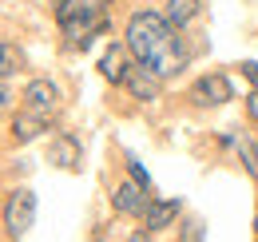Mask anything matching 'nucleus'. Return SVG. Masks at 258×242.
Listing matches in <instances>:
<instances>
[{"label":"nucleus","instance_id":"1","mask_svg":"<svg viewBox=\"0 0 258 242\" xmlns=\"http://www.w3.org/2000/svg\"><path fill=\"white\" fill-rule=\"evenodd\" d=\"M127 48H131V60L139 68H147L151 76H179L183 64H187V44L179 28L159 16V12H135L127 20Z\"/></svg>","mask_w":258,"mask_h":242},{"label":"nucleus","instance_id":"2","mask_svg":"<svg viewBox=\"0 0 258 242\" xmlns=\"http://www.w3.org/2000/svg\"><path fill=\"white\" fill-rule=\"evenodd\" d=\"M32 218H36V195L28 191V187L12 191V195H8V203H4V226H8V234H12V238L28 234Z\"/></svg>","mask_w":258,"mask_h":242},{"label":"nucleus","instance_id":"3","mask_svg":"<svg viewBox=\"0 0 258 242\" xmlns=\"http://www.w3.org/2000/svg\"><path fill=\"white\" fill-rule=\"evenodd\" d=\"M20 111H28V115H36V119H52L56 111H60V91H56V84H48V80H32L28 88H24V107Z\"/></svg>","mask_w":258,"mask_h":242},{"label":"nucleus","instance_id":"4","mask_svg":"<svg viewBox=\"0 0 258 242\" xmlns=\"http://www.w3.org/2000/svg\"><path fill=\"white\" fill-rule=\"evenodd\" d=\"M111 207H115L119 214H147V207H151L147 187H139L135 179L119 183V187H115V195H111Z\"/></svg>","mask_w":258,"mask_h":242},{"label":"nucleus","instance_id":"5","mask_svg":"<svg viewBox=\"0 0 258 242\" xmlns=\"http://www.w3.org/2000/svg\"><path fill=\"white\" fill-rule=\"evenodd\" d=\"M191 95H195V103H203V107H219V103L230 99V80L219 76V72H211V76H203V80L195 84Z\"/></svg>","mask_w":258,"mask_h":242},{"label":"nucleus","instance_id":"6","mask_svg":"<svg viewBox=\"0 0 258 242\" xmlns=\"http://www.w3.org/2000/svg\"><path fill=\"white\" fill-rule=\"evenodd\" d=\"M127 44H111L103 56H99V72H103V80L107 84H127L131 68H127Z\"/></svg>","mask_w":258,"mask_h":242},{"label":"nucleus","instance_id":"7","mask_svg":"<svg viewBox=\"0 0 258 242\" xmlns=\"http://www.w3.org/2000/svg\"><path fill=\"white\" fill-rule=\"evenodd\" d=\"M127 88H131L135 99H155V95H159V76H151L147 68H135L127 76Z\"/></svg>","mask_w":258,"mask_h":242},{"label":"nucleus","instance_id":"8","mask_svg":"<svg viewBox=\"0 0 258 242\" xmlns=\"http://www.w3.org/2000/svg\"><path fill=\"white\" fill-rule=\"evenodd\" d=\"M175 214H179V203H151L147 214H143V222H147V230H163V226H171L175 222Z\"/></svg>","mask_w":258,"mask_h":242},{"label":"nucleus","instance_id":"9","mask_svg":"<svg viewBox=\"0 0 258 242\" xmlns=\"http://www.w3.org/2000/svg\"><path fill=\"white\" fill-rule=\"evenodd\" d=\"M44 127H48L44 119H36V115H28V111H20V115H16V123H12V139H16V143H32Z\"/></svg>","mask_w":258,"mask_h":242},{"label":"nucleus","instance_id":"10","mask_svg":"<svg viewBox=\"0 0 258 242\" xmlns=\"http://www.w3.org/2000/svg\"><path fill=\"white\" fill-rule=\"evenodd\" d=\"M195 16H199V0H167V20H171L175 28L191 24Z\"/></svg>","mask_w":258,"mask_h":242},{"label":"nucleus","instance_id":"11","mask_svg":"<svg viewBox=\"0 0 258 242\" xmlns=\"http://www.w3.org/2000/svg\"><path fill=\"white\" fill-rule=\"evenodd\" d=\"M52 159H56L60 167H68V171H76V167H80V147H76L72 139H56V147H52Z\"/></svg>","mask_w":258,"mask_h":242},{"label":"nucleus","instance_id":"12","mask_svg":"<svg viewBox=\"0 0 258 242\" xmlns=\"http://www.w3.org/2000/svg\"><path fill=\"white\" fill-rule=\"evenodd\" d=\"M16 68H20V52H16L12 44H4V40H0V80H8Z\"/></svg>","mask_w":258,"mask_h":242},{"label":"nucleus","instance_id":"13","mask_svg":"<svg viewBox=\"0 0 258 242\" xmlns=\"http://www.w3.org/2000/svg\"><path fill=\"white\" fill-rule=\"evenodd\" d=\"M234 147H238V155H242V163H246V171H250V175L258 179V151L250 147V143H246V139H238Z\"/></svg>","mask_w":258,"mask_h":242},{"label":"nucleus","instance_id":"14","mask_svg":"<svg viewBox=\"0 0 258 242\" xmlns=\"http://www.w3.org/2000/svg\"><path fill=\"white\" fill-rule=\"evenodd\" d=\"M127 167H131V179L139 183V187H151V179H147V171H143V163H135V159H127Z\"/></svg>","mask_w":258,"mask_h":242},{"label":"nucleus","instance_id":"15","mask_svg":"<svg viewBox=\"0 0 258 242\" xmlns=\"http://www.w3.org/2000/svg\"><path fill=\"white\" fill-rule=\"evenodd\" d=\"M246 111H250V119L258 123V91H250V99H246Z\"/></svg>","mask_w":258,"mask_h":242},{"label":"nucleus","instance_id":"16","mask_svg":"<svg viewBox=\"0 0 258 242\" xmlns=\"http://www.w3.org/2000/svg\"><path fill=\"white\" fill-rule=\"evenodd\" d=\"M8 103H12V95H8V88H4V84H0V115H4V111H8Z\"/></svg>","mask_w":258,"mask_h":242},{"label":"nucleus","instance_id":"17","mask_svg":"<svg viewBox=\"0 0 258 242\" xmlns=\"http://www.w3.org/2000/svg\"><path fill=\"white\" fill-rule=\"evenodd\" d=\"M242 72H246V76H250V80L258 84V64H242Z\"/></svg>","mask_w":258,"mask_h":242},{"label":"nucleus","instance_id":"18","mask_svg":"<svg viewBox=\"0 0 258 242\" xmlns=\"http://www.w3.org/2000/svg\"><path fill=\"white\" fill-rule=\"evenodd\" d=\"M254 226H258V218H254Z\"/></svg>","mask_w":258,"mask_h":242}]
</instances>
